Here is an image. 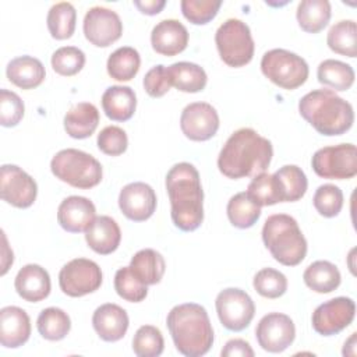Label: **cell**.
I'll return each instance as SVG.
<instances>
[{
    "mask_svg": "<svg viewBox=\"0 0 357 357\" xmlns=\"http://www.w3.org/2000/svg\"><path fill=\"white\" fill-rule=\"evenodd\" d=\"M272 156V142L255 130L244 127L225 142L218 156V167L227 178L254 177L269 167Z\"/></svg>",
    "mask_w": 357,
    "mask_h": 357,
    "instance_id": "1",
    "label": "cell"
},
{
    "mask_svg": "<svg viewBox=\"0 0 357 357\" xmlns=\"http://www.w3.org/2000/svg\"><path fill=\"white\" fill-rule=\"evenodd\" d=\"M172 220L183 231L197 230L204 220V191L198 170L188 162L176 163L166 174Z\"/></svg>",
    "mask_w": 357,
    "mask_h": 357,
    "instance_id": "2",
    "label": "cell"
},
{
    "mask_svg": "<svg viewBox=\"0 0 357 357\" xmlns=\"http://www.w3.org/2000/svg\"><path fill=\"white\" fill-rule=\"evenodd\" d=\"M166 325L176 349L185 357H201L213 344V329L208 312L197 303L173 307L167 314Z\"/></svg>",
    "mask_w": 357,
    "mask_h": 357,
    "instance_id": "3",
    "label": "cell"
},
{
    "mask_svg": "<svg viewBox=\"0 0 357 357\" xmlns=\"http://www.w3.org/2000/svg\"><path fill=\"white\" fill-rule=\"evenodd\" d=\"M301 117L317 132L335 137L347 132L354 123L353 106L332 89H314L298 102Z\"/></svg>",
    "mask_w": 357,
    "mask_h": 357,
    "instance_id": "4",
    "label": "cell"
},
{
    "mask_svg": "<svg viewBox=\"0 0 357 357\" xmlns=\"http://www.w3.org/2000/svg\"><path fill=\"white\" fill-rule=\"evenodd\" d=\"M262 241L275 261L284 266H296L307 255V240L297 220L286 213H275L265 220Z\"/></svg>",
    "mask_w": 357,
    "mask_h": 357,
    "instance_id": "5",
    "label": "cell"
},
{
    "mask_svg": "<svg viewBox=\"0 0 357 357\" xmlns=\"http://www.w3.org/2000/svg\"><path fill=\"white\" fill-rule=\"evenodd\" d=\"M50 170L56 178L81 190L98 185L103 176L102 165L96 158L74 148L59 151L50 162Z\"/></svg>",
    "mask_w": 357,
    "mask_h": 357,
    "instance_id": "6",
    "label": "cell"
},
{
    "mask_svg": "<svg viewBox=\"0 0 357 357\" xmlns=\"http://www.w3.org/2000/svg\"><path fill=\"white\" fill-rule=\"evenodd\" d=\"M220 59L229 67H243L254 57V39L250 26L238 18L226 20L215 33Z\"/></svg>",
    "mask_w": 357,
    "mask_h": 357,
    "instance_id": "7",
    "label": "cell"
},
{
    "mask_svg": "<svg viewBox=\"0 0 357 357\" xmlns=\"http://www.w3.org/2000/svg\"><path fill=\"white\" fill-rule=\"evenodd\" d=\"M261 71L271 82L289 91L301 86L310 74L307 61L286 49L268 50L261 59Z\"/></svg>",
    "mask_w": 357,
    "mask_h": 357,
    "instance_id": "8",
    "label": "cell"
},
{
    "mask_svg": "<svg viewBox=\"0 0 357 357\" xmlns=\"http://www.w3.org/2000/svg\"><path fill=\"white\" fill-rule=\"evenodd\" d=\"M314 172L329 180H349L357 174V149L354 144H339L318 149L311 159Z\"/></svg>",
    "mask_w": 357,
    "mask_h": 357,
    "instance_id": "9",
    "label": "cell"
},
{
    "mask_svg": "<svg viewBox=\"0 0 357 357\" xmlns=\"http://www.w3.org/2000/svg\"><path fill=\"white\" fill-rule=\"evenodd\" d=\"M216 312L220 324L231 332H241L251 324L255 315L252 298L241 289L227 287L215 300Z\"/></svg>",
    "mask_w": 357,
    "mask_h": 357,
    "instance_id": "10",
    "label": "cell"
},
{
    "mask_svg": "<svg viewBox=\"0 0 357 357\" xmlns=\"http://www.w3.org/2000/svg\"><path fill=\"white\" fill-rule=\"evenodd\" d=\"M102 284L99 265L86 258H74L59 273V286L70 297H82L96 291Z\"/></svg>",
    "mask_w": 357,
    "mask_h": 357,
    "instance_id": "11",
    "label": "cell"
},
{
    "mask_svg": "<svg viewBox=\"0 0 357 357\" xmlns=\"http://www.w3.org/2000/svg\"><path fill=\"white\" fill-rule=\"evenodd\" d=\"M356 304L350 297H335L319 304L311 317L312 328L322 336L337 335L354 319Z\"/></svg>",
    "mask_w": 357,
    "mask_h": 357,
    "instance_id": "12",
    "label": "cell"
},
{
    "mask_svg": "<svg viewBox=\"0 0 357 357\" xmlns=\"http://www.w3.org/2000/svg\"><path fill=\"white\" fill-rule=\"evenodd\" d=\"M255 337L265 351L282 353L294 342L296 326L289 315L269 312L259 319L255 328Z\"/></svg>",
    "mask_w": 357,
    "mask_h": 357,
    "instance_id": "13",
    "label": "cell"
},
{
    "mask_svg": "<svg viewBox=\"0 0 357 357\" xmlns=\"http://www.w3.org/2000/svg\"><path fill=\"white\" fill-rule=\"evenodd\" d=\"M0 194L7 204L25 209L35 202L38 184L17 165H3L0 169Z\"/></svg>",
    "mask_w": 357,
    "mask_h": 357,
    "instance_id": "14",
    "label": "cell"
},
{
    "mask_svg": "<svg viewBox=\"0 0 357 357\" xmlns=\"http://www.w3.org/2000/svg\"><path fill=\"white\" fill-rule=\"evenodd\" d=\"M84 35L98 47H107L120 39L123 33V22L119 14L106 7H92L84 17Z\"/></svg>",
    "mask_w": 357,
    "mask_h": 357,
    "instance_id": "15",
    "label": "cell"
},
{
    "mask_svg": "<svg viewBox=\"0 0 357 357\" xmlns=\"http://www.w3.org/2000/svg\"><path fill=\"white\" fill-rule=\"evenodd\" d=\"M180 128L191 141H208L219 130V114L216 109L206 102L190 103L181 112Z\"/></svg>",
    "mask_w": 357,
    "mask_h": 357,
    "instance_id": "16",
    "label": "cell"
},
{
    "mask_svg": "<svg viewBox=\"0 0 357 357\" xmlns=\"http://www.w3.org/2000/svg\"><path fill=\"white\" fill-rule=\"evenodd\" d=\"M119 208L132 222L149 219L156 209V194L153 188L142 181L124 185L119 194Z\"/></svg>",
    "mask_w": 357,
    "mask_h": 357,
    "instance_id": "17",
    "label": "cell"
},
{
    "mask_svg": "<svg viewBox=\"0 0 357 357\" xmlns=\"http://www.w3.org/2000/svg\"><path fill=\"white\" fill-rule=\"evenodd\" d=\"M96 218V209L91 199L79 195L64 198L57 209V222L68 233L85 231Z\"/></svg>",
    "mask_w": 357,
    "mask_h": 357,
    "instance_id": "18",
    "label": "cell"
},
{
    "mask_svg": "<svg viewBox=\"0 0 357 357\" xmlns=\"http://www.w3.org/2000/svg\"><path fill=\"white\" fill-rule=\"evenodd\" d=\"M130 325L128 314L117 304L106 303L99 305L92 315V326L105 342H117L127 333Z\"/></svg>",
    "mask_w": 357,
    "mask_h": 357,
    "instance_id": "19",
    "label": "cell"
},
{
    "mask_svg": "<svg viewBox=\"0 0 357 357\" xmlns=\"http://www.w3.org/2000/svg\"><path fill=\"white\" fill-rule=\"evenodd\" d=\"M31 336V319L25 310L7 305L0 310V343L7 349H17Z\"/></svg>",
    "mask_w": 357,
    "mask_h": 357,
    "instance_id": "20",
    "label": "cell"
},
{
    "mask_svg": "<svg viewBox=\"0 0 357 357\" xmlns=\"http://www.w3.org/2000/svg\"><path fill=\"white\" fill-rule=\"evenodd\" d=\"M152 49L162 56H176L188 45V31L177 20H163L151 32Z\"/></svg>",
    "mask_w": 357,
    "mask_h": 357,
    "instance_id": "21",
    "label": "cell"
},
{
    "mask_svg": "<svg viewBox=\"0 0 357 357\" xmlns=\"http://www.w3.org/2000/svg\"><path fill=\"white\" fill-rule=\"evenodd\" d=\"M14 287L18 296L25 301L39 303L50 294V276L40 265L28 264L18 271Z\"/></svg>",
    "mask_w": 357,
    "mask_h": 357,
    "instance_id": "22",
    "label": "cell"
},
{
    "mask_svg": "<svg viewBox=\"0 0 357 357\" xmlns=\"http://www.w3.org/2000/svg\"><path fill=\"white\" fill-rule=\"evenodd\" d=\"M85 241L96 254L107 255L119 248L121 230L113 218L100 215L96 216L85 230Z\"/></svg>",
    "mask_w": 357,
    "mask_h": 357,
    "instance_id": "23",
    "label": "cell"
},
{
    "mask_svg": "<svg viewBox=\"0 0 357 357\" xmlns=\"http://www.w3.org/2000/svg\"><path fill=\"white\" fill-rule=\"evenodd\" d=\"M102 109L113 121L130 120L137 109V96L130 86L112 85L102 95Z\"/></svg>",
    "mask_w": 357,
    "mask_h": 357,
    "instance_id": "24",
    "label": "cell"
},
{
    "mask_svg": "<svg viewBox=\"0 0 357 357\" xmlns=\"http://www.w3.org/2000/svg\"><path fill=\"white\" fill-rule=\"evenodd\" d=\"M6 74L8 81L21 89H33L39 86L46 77L42 61L26 54L13 59L7 64Z\"/></svg>",
    "mask_w": 357,
    "mask_h": 357,
    "instance_id": "25",
    "label": "cell"
},
{
    "mask_svg": "<svg viewBox=\"0 0 357 357\" xmlns=\"http://www.w3.org/2000/svg\"><path fill=\"white\" fill-rule=\"evenodd\" d=\"M99 124V112L95 105L81 102L74 105L64 116V130L75 139L91 137Z\"/></svg>",
    "mask_w": 357,
    "mask_h": 357,
    "instance_id": "26",
    "label": "cell"
},
{
    "mask_svg": "<svg viewBox=\"0 0 357 357\" xmlns=\"http://www.w3.org/2000/svg\"><path fill=\"white\" fill-rule=\"evenodd\" d=\"M172 86L181 92L195 93L201 92L208 81L205 70L190 61H178L166 67Z\"/></svg>",
    "mask_w": 357,
    "mask_h": 357,
    "instance_id": "27",
    "label": "cell"
},
{
    "mask_svg": "<svg viewBox=\"0 0 357 357\" xmlns=\"http://www.w3.org/2000/svg\"><path fill=\"white\" fill-rule=\"evenodd\" d=\"M304 283L315 293L326 294L336 290L342 276L337 266L329 261H315L310 264L303 273Z\"/></svg>",
    "mask_w": 357,
    "mask_h": 357,
    "instance_id": "28",
    "label": "cell"
},
{
    "mask_svg": "<svg viewBox=\"0 0 357 357\" xmlns=\"http://www.w3.org/2000/svg\"><path fill=\"white\" fill-rule=\"evenodd\" d=\"M130 268L144 284L149 286L162 280L166 264L160 252L152 248H144L134 254L130 262Z\"/></svg>",
    "mask_w": 357,
    "mask_h": 357,
    "instance_id": "29",
    "label": "cell"
},
{
    "mask_svg": "<svg viewBox=\"0 0 357 357\" xmlns=\"http://www.w3.org/2000/svg\"><path fill=\"white\" fill-rule=\"evenodd\" d=\"M332 8L328 0H303L297 6L296 18L300 28L308 33H318L331 20Z\"/></svg>",
    "mask_w": 357,
    "mask_h": 357,
    "instance_id": "30",
    "label": "cell"
},
{
    "mask_svg": "<svg viewBox=\"0 0 357 357\" xmlns=\"http://www.w3.org/2000/svg\"><path fill=\"white\" fill-rule=\"evenodd\" d=\"M282 202H296L301 199L307 191L308 181L301 167L296 165H284L273 173Z\"/></svg>",
    "mask_w": 357,
    "mask_h": 357,
    "instance_id": "31",
    "label": "cell"
},
{
    "mask_svg": "<svg viewBox=\"0 0 357 357\" xmlns=\"http://www.w3.org/2000/svg\"><path fill=\"white\" fill-rule=\"evenodd\" d=\"M141 66V57L137 49L131 46H121L116 49L107 59V74L116 81L132 79Z\"/></svg>",
    "mask_w": 357,
    "mask_h": 357,
    "instance_id": "32",
    "label": "cell"
},
{
    "mask_svg": "<svg viewBox=\"0 0 357 357\" xmlns=\"http://www.w3.org/2000/svg\"><path fill=\"white\" fill-rule=\"evenodd\" d=\"M318 81L335 91H347L354 84V70L350 64L335 59L319 63L317 70Z\"/></svg>",
    "mask_w": 357,
    "mask_h": 357,
    "instance_id": "33",
    "label": "cell"
},
{
    "mask_svg": "<svg viewBox=\"0 0 357 357\" xmlns=\"http://www.w3.org/2000/svg\"><path fill=\"white\" fill-rule=\"evenodd\" d=\"M39 335L50 342L64 339L71 329V319L68 314L57 307H47L40 311L36 319Z\"/></svg>",
    "mask_w": 357,
    "mask_h": 357,
    "instance_id": "34",
    "label": "cell"
},
{
    "mask_svg": "<svg viewBox=\"0 0 357 357\" xmlns=\"http://www.w3.org/2000/svg\"><path fill=\"white\" fill-rule=\"evenodd\" d=\"M77 11L74 6L68 1H60L50 7L46 18L47 29L52 38L57 40H64L73 36L75 31Z\"/></svg>",
    "mask_w": 357,
    "mask_h": 357,
    "instance_id": "35",
    "label": "cell"
},
{
    "mask_svg": "<svg viewBox=\"0 0 357 357\" xmlns=\"http://www.w3.org/2000/svg\"><path fill=\"white\" fill-rule=\"evenodd\" d=\"M226 212L230 223L238 229H248L261 218V206L247 192L234 194L227 202Z\"/></svg>",
    "mask_w": 357,
    "mask_h": 357,
    "instance_id": "36",
    "label": "cell"
},
{
    "mask_svg": "<svg viewBox=\"0 0 357 357\" xmlns=\"http://www.w3.org/2000/svg\"><path fill=\"white\" fill-rule=\"evenodd\" d=\"M329 49L337 54L356 57L357 54V25L353 20H342L331 26L326 35Z\"/></svg>",
    "mask_w": 357,
    "mask_h": 357,
    "instance_id": "37",
    "label": "cell"
},
{
    "mask_svg": "<svg viewBox=\"0 0 357 357\" xmlns=\"http://www.w3.org/2000/svg\"><path fill=\"white\" fill-rule=\"evenodd\" d=\"M165 340L162 332L153 325H142L132 337V351L138 357H158L163 353Z\"/></svg>",
    "mask_w": 357,
    "mask_h": 357,
    "instance_id": "38",
    "label": "cell"
},
{
    "mask_svg": "<svg viewBox=\"0 0 357 357\" xmlns=\"http://www.w3.org/2000/svg\"><path fill=\"white\" fill-rule=\"evenodd\" d=\"M245 192L259 206H269L282 202L280 192L273 174H268L265 172L254 176Z\"/></svg>",
    "mask_w": 357,
    "mask_h": 357,
    "instance_id": "39",
    "label": "cell"
},
{
    "mask_svg": "<svg viewBox=\"0 0 357 357\" xmlns=\"http://www.w3.org/2000/svg\"><path fill=\"white\" fill-rule=\"evenodd\" d=\"M114 290L126 301L139 303L148 294V287L131 271L130 266L120 268L114 275Z\"/></svg>",
    "mask_w": 357,
    "mask_h": 357,
    "instance_id": "40",
    "label": "cell"
},
{
    "mask_svg": "<svg viewBox=\"0 0 357 357\" xmlns=\"http://www.w3.org/2000/svg\"><path fill=\"white\" fill-rule=\"evenodd\" d=\"M252 284L255 291L266 298H279L287 290L286 276L273 268H262L258 271Z\"/></svg>",
    "mask_w": 357,
    "mask_h": 357,
    "instance_id": "41",
    "label": "cell"
},
{
    "mask_svg": "<svg viewBox=\"0 0 357 357\" xmlns=\"http://www.w3.org/2000/svg\"><path fill=\"white\" fill-rule=\"evenodd\" d=\"M50 63L59 75L73 77L85 66V53L75 46H63L52 54Z\"/></svg>",
    "mask_w": 357,
    "mask_h": 357,
    "instance_id": "42",
    "label": "cell"
},
{
    "mask_svg": "<svg viewBox=\"0 0 357 357\" xmlns=\"http://www.w3.org/2000/svg\"><path fill=\"white\" fill-rule=\"evenodd\" d=\"M314 208L324 218H335L343 208V192L335 184H322L315 190Z\"/></svg>",
    "mask_w": 357,
    "mask_h": 357,
    "instance_id": "43",
    "label": "cell"
},
{
    "mask_svg": "<svg viewBox=\"0 0 357 357\" xmlns=\"http://www.w3.org/2000/svg\"><path fill=\"white\" fill-rule=\"evenodd\" d=\"M222 6L220 0H183V15L194 25H205L212 21Z\"/></svg>",
    "mask_w": 357,
    "mask_h": 357,
    "instance_id": "44",
    "label": "cell"
},
{
    "mask_svg": "<svg viewBox=\"0 0 357 357\" xmlns=\"http://www.w3.org/2000/svg\"><path fill=\"white\" fill-rule=\"evenodd\" d=\"M24 112V102L15 92L0 91V124L3 127H15L22 120Z\"/></svg>",
    "mask_w": 357,
    "mask_h": 357,
    "instance_id": "45",
    "label": "cell"
},
{
    "mask_svg": "<svg viewBox=\"0 0 357 357\" xmlns=\"http://www.w3.org/2000/svg\"><path fill=\"white\" fill-rule=\"evenodd\" d=\"M98 148L109 156H119L127 151L128 138L123 128L117 126H107L98 134Z\"/></svg>",
    "mask_w": 357,
    "mask_h": 357,
    "instance_id": "46",
    "label": "cell"
},
{
    "mask_svg": "<svg viewBox=\"0 0 357 357\" xmlns=\"http://www.w3.org/2000/svg\"><path fill=\"white\" fill-rule=\"evenodd\" d=\"M144 89L152 98H162L172 88L170 78L165 66L158 64L152 67L144 77Z\"/></svg>",
    "mask_w": 357,
    "mask_h": 357,
    "instance_id": "47",
    "label": "cell"
},
{
    "mask_svg": "<svg viewBox=\"0 0 357 357\" xmlns=\"http://www.w3.org/2000/svg\"><path fill=\"white\" fill-rule=\"evenodd\" d=\"M220 354L222 357H254V350L244 339H230Z\"/></svg>",
    "mask_w": 357,
    "mask_h": 357,
    "instance_id": "48",
    "label": "cell"
},
{
    "mask_svg": "<svg viewBox=\"0 0 357 357\" xmlns=\"http://www.w3.org/2000/svg\"><path fill=\"white\" fill-rule=\"evenodd\" d=\"M132 3L142 14L146 15H156L166 6L165 0H134Z\"/></svg>",
    "mask_w": 357,
    "mask_h": 357,
    "instance_id": "49",
    "label": "cell"
},
{
    "mask_svg": "<svg viewBox=\"0 0 357 357\" xmlns=\"http://www.w3.org/2000/svg\"><path fill=\"white\" fill-rule=\"evenodd\" d=\"M356 337H357V333H356V332H353V333H351V336H350V339H349L347 342H344L343 351H344V350H347V349H351V350H350V351H351V356H354V354H356Z\"/></svg>",
    "mask_w": 357,
    "mask_h": 357,
    "instance_id": "50",
    "label": "cell"
}]
</instances>
